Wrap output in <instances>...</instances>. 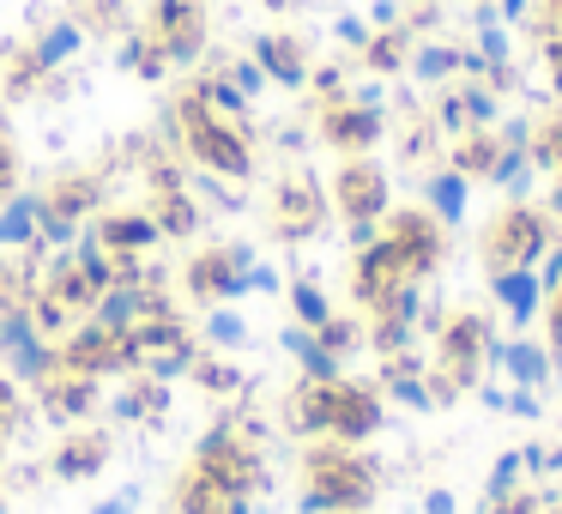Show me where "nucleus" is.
I'll return each instance as SVG.
<instances>
[{
    "instance_id": "nucleus-1",
    "label": "nucleus",
    "mask_w": 562,
    "mask_h": 514,
    "mask_svg": "<svg viewBox=\"0 0 562 514\" xmlns=\"http://www.w3.org/2000/svg\"><path fill=\"white\" fill-rule=\"evenodd\" d=\"M284 429L296 442H345V448H369L387 429V400L375 381L333 376V381H296L284 393Z\"/></svg>"
},
{
    "instance_id": "nucleus-2",
    "label": "nucleus",
    "mask_w": 562,
    "mask_h": 514,
    "mask_svg": "<svg viewBox=\"0 0 562 514\" xmlns=\"http://www.w3.org/2000/svg\"><path fill=\"white\" fill-rule=\"evenodd\" d=\"M381 496V460L345 442H308L303 448V496L296 514H369Z\"/></svg>"
},
{
    "instance_id": "nucleus-3",
    "label": "nucleus",
    "mask_w": 562,
    "mask_h": 514,
    "mask_svg": "<svg viewBox=\"0 0 562 514\" xmlns=\"http://www.w3.org/2000/svg\"><path fill=\"white\" fill-rule=\"evenodd\" d=\"M164 127H170V139L182 146V158L194 164V170L218 176V182H248V176H255V158H260L255 127L212 115L206 103L194 98V91H182V98L170 103Z\"/></svg>"
},
{
    "instance_id": "nucleus-4",
    "label": "nucleus",
    "mask_w": 562,
    "mask_h": 514,
    "mask_svg": "<svg viewBox=\"0 0 562 514\" xmlns=\"http://www.w3.org/2000/svg\"><path fill=\"white\" fill-rule=\"evenodd\" d=\"M557 243V219L550 206H532V200H508L496 219L477 236V255H484V272L502 267H538V255Z\"/></svg>"
},
{
    "instance_id": "nucleus-5",
    "label": "nucleus",
    "mask_w": 562,
    "mask_h": 514,
    "mask_svg": "<svg viewBox=\"0 0 562 514\" xmlns=\"http://www.w3.org/2000/svg\"><path fill=\"white\" fill-rule=\"evenodd\" d=\"M333 224V206H327V182H321L315 170H284L279 182H272V200H267V231L279 236V243H315L321 231Z\"/></svg>"
},
{
    "instance_id": "nucleus-6",
    "label": "nucleus",
    "mask_w": 562,
    "mask_h": 514,
    "mask_svg": "<svg viewBox=\"0 0 562 514\" xmlns=\"http://www.w3.org/2000/svg\"><path fill=\"white\" fill-rule=\"evenodd\" d=\"M327 206L339 212V224H381L393 212V176L387 164L369 158H339L327 176Z\"/></svg>"
},
{
    "instance_id": "nucleus-7",
    "label": "nucleus",
    "mask_w": 562,
    "mask_h": 514,
    "mask_svg": "<svg viewBox=\"0 0 562 514\" xmlns=\"http://www.w3.org/2000/svg\"><path fill=\"white\" fill-rule=\"evenodd\" d=\"M55 369L110 381V376H134L139 357H134V345H127V333H110V327H98V321L86 315L55 339Z\"/></svg>"
},
{
    "instance_id": "nucleus-8",
    "label": "nucleus",
    "mask_w": 562,
    "mask_h": 514,
    "mask_svg": "<svg viewBox=\"0 0 562 514\" xmlns=\"http://www.w3.org/2000/svg\"><path fill=\"white\" fill-rule=\"evenodd\" d=\"M206 31H212L206 0H151L146 7V37L170 62V74L176 67H194L206 55Z\"/></svg>"
},
{
    "instance_id": "nucleus-9",
    "label": "nucleus",
    "mask_w": 562,
    "mask_h": 514,
    "mask_svg": "<svg viewBox=\"0 0 562 514\" xmlns=\"http://www.w3.org/2000/svg\"><path fill=\"white\" fill-rule=\"evenodd\" d=\"M255 248L248 243H212V248H200V255H188V267H182V284H188V297L194 303H243L248 297V267H255Z\"/></svg>"
},
{
    "instance_id": "nucleus-10",
    "label": "nucleus",
    "mask_w": 562,
    "mask_h": 514,
    "mask_svg": "<svg viewBox=\"0 0 562 514\" xmlns=\"http://www.w3.org/2000/svg\"><path fill=\"white\" fill-rule=\"evenodd\" d=\"M387 110H369L357 98H339V103H315V139L339 158H369V152L387 139Z\"/></svg>"
},
{
    "instance_id": "nucleus-11",
    "label": "nucleus",
    "mask_w": 562,
    "mask_h": 514,
    "mask_svg": "<svg viewBox=\"0 0 562 514\" xmlns=\"http://www.w3.org/2000/svg\"><path fill=\"white\" fill-rule=\"evenodd\" d=\"M0 369H7L19 388H37L55 369V339H43L31 309H0Z\"/></svg>"
},
{
    "instance_id": "nucleus-12",
    "label": "nucleus",
    "mask_w": 562,
    "mask_h": 514,
    "mask_svg": "<svg viewBox=\"0 0 562 514\" xmlns=\"http://www.w3.org/2000/svg\"><path fill=\"white\" fill-rule=\"evenodd\" d=\"M381 236L400 248V260L412 267V279H429V272L441 267V255H448V236H441V224L429 219L424 206H393L387 219H381Z\"/></svg>"
},
{
    "instance_id": "nucleus-13",
    "label": "nucleus",
    "mask_w": 562,
    "mask_h": 514,
    "mask_svg": "<svg viewBox=\"0 0 562 514\" xmlns=\"http://www.w3.org/2000/svg\"><path fill=\"white\" fill-rule=\"evenodd\" d=\"M248 55L260 62V74H267V86L279 91H303L308 74H315V55H308V43L296 37V31L272 25V31H255V43H248Z\"/></svg>"
},
{
    "instance_id": "nucleus-14",
    "label": "nucleus",
    "mask_w": 562,
    "mask_h": 514,
    "mask_svg": "<svg viewBox=\"0 0 562 514\" xmlns=\"http://www.w3.org/2000/svg\"><path fill=\"white\" fill-rule=\"evenodd\" d=\"M37 405H43V417H49V424L79 429L103 405V381L98 376H74V369H49V376L37 381Z\"/></svg>"
},
{
    "instance_id": "nucleus-15",
    "label": "nucleus",
    "mask_w": 562,
    "mask_h": 514,
    "mask_svg": "<svg viewBox=\"0 0 562 514\" xmlns=\"http://www.w3.org/2000/svg\"><path fill=\"white\" fill-rule=\"evenodd\" d=\"M484 369L502 376L508 388H532V393H544L550 381H557V357H550L544 339H496L484 357Z\"/></svg>"
},
{
    "instance_id": "nucleus-16",
    "label": "nucleus",
    "mask_w": 562,
    "mask_h": 514,
    "mask_svg": "<svg viewBox=\"0 0 562 514\" xmlns=\"http://www.w3.org/2000/svg\"><path fill=\"white\" fill-rule=\"evenodd\" d=\"M91 236H98L103 248H110L115 260H146L151 248L164 243V231H158V219H151L146 206H122V212H98V219L86 224Z\"/></svg>"
},
{
    "instance_id": "nucleus-17",
    "label": "nucleus",
    "mask_w": 562,
    "mask_h": 514,
    "mask_svg": "<svg viewBox=\"0 0 562 514\" xmlns=\"http://www.w3.org/2000/svg\"><path fill=\"white\" fill-rule=\"evenodd\" d=\"M110 466V436L103 429H67L61 448H49V478L55 484H91V478Z\"/></svg>"
},
{
    "instance_id": "nucleus-18",
    "label": "nucleus",
    "mask_w": 562,
    "mask_h": 514,
    "mask_svg": "<svg viewBox=\"0 0 562 514\" xmlns=\"http://www.w3.org/2000/svg\"><path fill=\"white\" fill-rule=\"evenodd\" d=\"M490 297H496V309L508 315L514 333H526L538 315H544V284H538L532 267H502V272H490Z\"/></svg>"
},
{
    "instance_id": "nucleus-19",
    "label": "nucleus",
    "mask_w": 562,
    "mask_h": 514,
    "mask_svg": "<svg viewBox=\"0 0 562 514\" xmlns=\"http://www.w3.org/2000/svg\"><path fill=\"white\" fill-rule=\"evenodd\" d=\"M424 212L441 224V231H460L465 212H472V182H465L453 164H441V170L424 176Z\"/></svg>"
},
{
    "instance_id": "nucleus-20",
    "label": "nucleus",
    "mask_w": 562,
    "mask_h": 514,
    "mask_svg": "<svg viewBox=\"0 0 562 514\" xmlns=\"http://www.w3.org/2000/svg\"><path fill=\"white\" fill-rule=\"evenodd\" d=\"M98 200H103V188H98V176H91V170H61L49 182V194H43V212H61V219L86 224L91 212H98Z\"/></svg>"
},
{
    "instance_id": "nucleus-21",
    "label": "nucleus",
    "mask_w": 562,
    "mask_h": 514,
    "mask_svg": "<svg viewBox=\"0 0 562 514\" xmlns=\"http://www.w3.org/2000/svg\"><path fill=\"white\" fill-rule=\"evenodd\" d=\"M86 37H91V31L79 25V19H49V25H43L37 37H31V55H37L43 74H61V67H74V62H79Z\"/></svg>"
},
{
    "instance_id": "nucleus-22",
    "label": "nucleus",
    "mask_w": 562,
    "mask_h": 514,
    "mask_svg": "<svg viewBox=\"0 0 562 514\" xmlns=\"http://www.w3.org/2000/svg\"><path fill=\"white\" fill-rule=\"evenodd\" d=\"M37 219H43V194H31V188L7 194L0 200V248H7V255L37 248Z\"/></svg>"
},
{
    "instance_id": "nucleus-23",
    "label": "nucleus",
    "mask_w": 562,
    "mask_h": 514,
    "mask_svg": "<svg viewBox=\"0 0 562 514\" xmlns=\"http://www.w3.org/2000/svg\"><path fill=\"white\" fill-rule=\"evenodd\" d=\"M164 412H170V388H164V381H151V376H139V369H134V381H127V388L110 400L115 424H146V417H164Z\"/></svg>"
},
{
    "instance_id": "nucleus-24",
    "label": "nucleus",
    "mask_w": 562,
    "mask_h": 514,
    "mask_svg": "<svg viewBox=\"0 0 562 514\" xmlns=\"http://www.w3.org/2000/svg\"><path fill=\"white\" fill-rule=\"evenodd\" d=\"M279 345L291 351V364L303 369V381H333V376H345V364L315 339V327H296V321H291V327L279 333Z\"/></svg>"
},
{
    "instance_id": "nucleus-25",
    "label": "nucleus",
    "mask_w": 562,
    "mask_h": 514,
    "mask_svg": "<svg viewBox=\"0 0 562 514\" xmlns=\"http://www.w3.org/2000/svg\"><path fill=\"white\" fill-rule=\"evenodd\" d=\"M405 74L424 91H436V86H448V79H460V49H453V43H436V37H417Z\"/></svg>"
},
{
    "instance_id": "nucleus-26",
    "label": "nucleus",
    "mask_w": 562,
    "mask_h": 514,
    "mask_svg": "<svg viewBox=\"0 0 562 514\" xmlns=\"http://www.w3.org/2000/svg\"><path fill=\"white\" fill-rule=\"evenodd\" d=\"M412 31L405 25H393V31H375V37L363 43V55H357V62L369 67V79H400L405 74V62H412Z\"/></svg>"
},
{
    "instance_id": "nucleus-27",
    "label": "nucleus",
    "mask_w": 562,
    "mask_h": 514,
    "mask_svg": "<svg viewBox=\"0 0 562 514\" xmlns=\"http://www.w3.org/2000/svg\"><path fill=\"white\" fill-rule=\"evenodd\" d=\"M490 188H502L508 200H532V188H538V164H532V146H502L496 152V164H490V176H484Z\"/></svg>"
},
{
    "instance_id": "nucleus-28",
    "label": "nucleus",
    "mask_w": 562,
    "mask_h": 514,
    "mask_svg": "<svg viewBox=\"0 0 562 514\" xmlns=\"http://www.w3.org/2000/svg\"><path fill=\"white\" fill-rule=\"evenodd\" d=\"M496 152H502L496 127H472V134L448 139V164L465 176V182H484V176H490V164H496Z\"/></svg>"
},
{
    "instance_id": "nucleus-29",
    "label": "nucleus",
    "mask_w": 562,
    "mask_h": 514,
    "mask_svg": "<svg viewBox=\"0 0 562 514\" xmlns=\"http://www.w3.org/2000/svg\"><path fill=\"white\" fill-rule=\"evenodd\" d=\"M200 345L206 351H224V357H236L248 345V315L236 303H212L206 315H200Z\"/></svg>"
},
{
    "instance_id": "nucleus-30",
    "label": "nucleus",
    "mask_w": 562,
    "mask_h": 514,
    "mask_svg": "<svg viewBox=\"0 0 562 514\" xmlns=\"http://www.w3.org/2000/svg\"><path fill=\"white\" fill-rule=\"evenodd\" d=\"M31 297H37V260L25 255H7L0 248V309H25Z\"/></svg>"
},
{
    "instance_id": "nucleus-31",
    "label": "nucleus",
    "mask_w": 562,
    "mask_h": 514,
    "mask_svg": "<svg viewBox=\"0 0 562 514\" xmlns=\"http://www.w3.org/2000/svg\"><path fill=\"white\" fill-rule=\"evenodd\" d=\"M284 303H291V321H296V327H321V321L339 315V303L327 297V284H321V279H291Z\"/></svg>"
},
{
    "instance_id": "nucleus-32",
    "label": "nucleus",
    "mask_w": 562,
    "mask_h": 514,
    "mask_svg": "<svg viewBox=\"0 0 562 514\" xmlns=\"http://www.w3.org/2000/svg\"><path fill=\"white\" fill-rule=\"evenodd\" d=\"M188 376H194V388H206L212 400H231V393H243V364H231L224 351H200Z\"/></svg>"
},
{
    "instance_id": "nucleus-33",
    "label": "nucleus",
    "mask_w": 562,
    "mask_h": 514,
    "mask_svg": "<svg viewBox=\"0 0 562 514\" xmlns=\"http://www.w3.org/2000/svg\"><path fill=\"white\" fill-rule=\"evenodd\" d=\"M315 339L327 345L339 364H351L357 351H369V321L363 315H333V321H321V327H315Z\"/></svg>"
},
{
    "instance_id": "nucleus-34",
    "label": "nucleus",
    "mask_w": 562,
    "mask_h": 514,
    "mask_svg": "<svg viewBox=\"0 0 562 514\" xmlns=\"http://www.w3.org/2000/svg\"><path fill=\"white\" fill-rule=\"evenodd\" d=\"M520 478H526L520 448H502V454H496V466L484 472V509H490V502H502V496H514V490H520Z\"/></svg>"
},
{
    "instance_id": "nucleus-35",
    "label": "nucleus",
    "mask_w": 562,
    "mask_h": 514,
    "mask_svg": "<svg viewBox=\"0 0 562 514\" xmlns=\"http://www.w3.org/2000/svg\"><path fill=\"white\" fill-rule=\"evenodd\" d=\"M460 103H465V122H472V127H496L502 122V91H490L484 79H465Z\"/></svg>"
},
{
    "instance_id": "nucleus-36",
    "label": "nucleus",
    "mask_w": 562,
    "mask_h": 514,
    "mask_svg": "<svg viewBox=\"0 0 562 514\" xmlns=\"http://www.w3.org/2000/svg\"><path fill=\"white\" fill-rule=\"evenodd\" d=\"M218 74L231 79V86L243 91L248 103H260V98H267V91H272V86H267V74H260V62H255V55H231V62H224Z\"/></svg>"
},
{
    "instance_id": "nucleus-37",
    "label": "nucleus",
    "mask_w": 562,
    "mask_h": 514,
    "mask_svg": "<svg viewBox=\"0 0 562 514\" xmlns=\"http://www.w3.org/2000/svg\"><path fill=\"white\" fill-rule=\"evenodd\" d=\"M19 176H25V158H19V139L7 127V115H0V200L19 194Z\"/></svg>"
},
{
    "instance_id": "nucleus-38",
    "label": "nucleus",
    "mask_w": 562,
    "mask_h": 514,
    "mask_svg": "<svg viewBox=\"0 0 562 514\" xmlns=\"http://www.w3.org/2000/svg\"><path fill=\"white\" fill-rule=\"evenodd\" d=\"M369 37H375V25H369L363 13H345V7H339V19H333V43H339V49H351V55H363Z\"/></svg>"
},
{
    "instance_id": "nucleus-39",
    "label": "nucleus",
    "mask_w": 562,
    "mask_h": 514,
    "mask_svg": "<svg viewBox=\"0 0 562 514\" xmlns=\"http://www.w3.org/2000/svg\"><path fill=\"white\" fill-rule=\"evenodd\" d=\"M538 321H544V345H550V357L562 364V284L544 297V315H538Z\"/></svg>"
},
{
    "instance_id": "nucleus-40",
    "label": "nucleus",
    "mask_w": 562,
    "mask_h": 514,
    "mask_svg": "<svg viewBox=\"0 0 562 514\" xmlns=\"http://www.w3.org/2000/svg\"><path fill=\"white\" fill-rule=\"evenodd\" d=\"M279 291H284L279 267H272V260H255V267H248V297H279Z\"/></svg>"
},
{
    "instance_id": "nucleus-41",
    "label": "nucleus",
    "mask_w": 562,
    "mask_h": 514,
    "mask_svg": "<svg viewBox=\"0 0 562 514\" xmlns=\"http://www.w3.org/2000/svg\"><path fill=\"white\" fill-rule=\"evenodd\" d=\"M532 115H502V122H496V139H502V146H532Z\"/></svg>"
},
{
    "instance_id": "nucleus-42",
    "label": "nucleus",
    "mask_w": 562,
    "mask_h": 514,
    "mask_svg": "<svg viewBox=\"0 0 562 514\" xmlns=\"http://www.w3.org/2000/svg\"><path fill=\"white\" fill-rule=\"evenodd\" d=\"M139 502H146V490H139V484H122V490H115V496H103V502H98V509H91V514H134Z\"/></svg>"
},
{
    "instance_id": "nucleus-43",
    "label": "nucleus",
    "mask_w": 562,
    "mask_h": 514,
    "mask_svg": "<svg viewBox=\"0 0 562 514\" xmlns=\"http://www.w3.org/2000/svg\"><path fill=\"white\" fill-rule=\"evenodd\" d=\"M508 417H544V400L532 388H508Z\"/></svg>"
},
{
    "instance_id": "nucleus-44",
    "label": "nucleus",
    "mask_w": 562,
    "mask_h": 514,
    "mask_svg": "<svg viewBox=\"0 0 562 514\" xmlns=\"http://www.w3.org/2000/svg\"><path fill=\"white\" fill-rule=\"evenodd\" d=\"M490 7H496V19H502V25H526V19H532V0H490Z\"/></svg>"
},
{
    "instance_id": "nucleus-45",
    "label": "nucleus",
    "mask_w": 562,
    "mask_h": 514,
    "mask_svg": "<svg viewBox=\"0 0 562 514\" xmlns=\"http://www.w3.org/2000/svg\"><path fill=\"white\" fill-rule=\"evenodd\" d=\"M424 514H460V496H453L448 484H436V490H424Z\"/></svg>"
},
{
    "instance_id": "nucleus-46",
    "label": "nucleus",
    "mask_w": 562,
    "mask_h": 514,
    "mask_svg": "<svg viewBox=\"0 0 562 514\" xmlns=\"http://www.w3.org/2000/svg\"><path fill=\"white\" fill-rule=\"evenodd\" d=\"M260 7H267V13H291L296 0H260Z\"/></svg>"
},
{
    "instance_id": "nucleus-47",
    "label": "nucleus",
    "mask_w": 562,
    "mask_h": 514,
    "mask_svg": "<svg viewBox=\"0 0 562 514\" xmlns=\"http://www.w3.org/2000/svg\"><path fill=\"white\" fill-rule=\"evenodd\" d=\"M327 7H345V0H327Z\"/></svg>"
}]
</instances>
